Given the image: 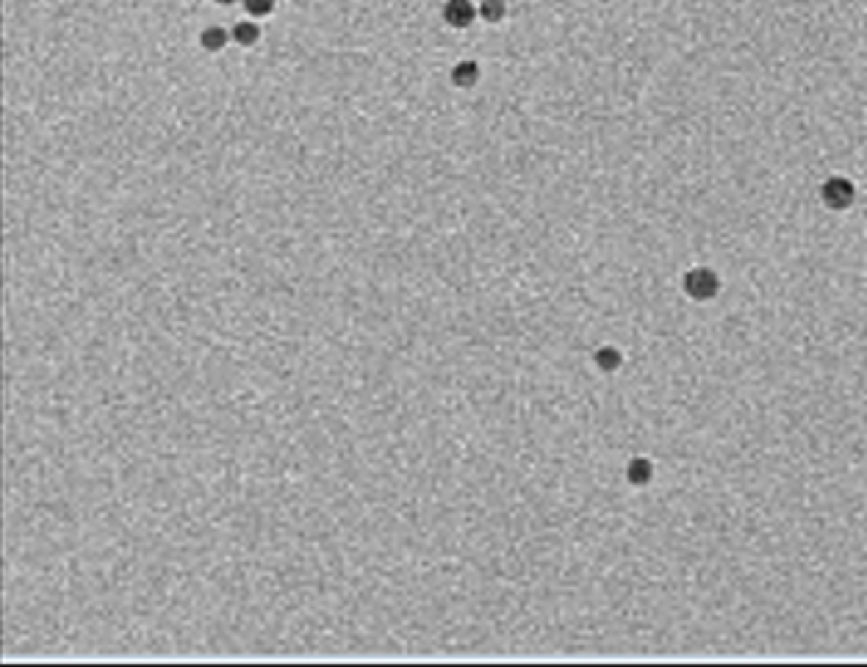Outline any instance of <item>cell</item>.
I'll list each match as a JSON object with an SVG mask.
<instances>
[{
    "instance_id": "5b68a950",
    "label": "cell",
    "mask_w": 867,
    "mask_h": 667,
    "mask_svg": "<svg viewBox=\"0 0 867 667\" xmlns=\"http://www.w3.org/2000/svg\"><path fill=\"white\" fill-rule=\"evenodd\" d=\"M231 36L236 39L238 45L249 47V45H255V42H258L261 31H258V25H255V22H236V25H233V34H231Z\"/></svg>"
},
{
    "instance_id": "52a82bcc",
    "label": "cell",
    "mask_w": 867,
    "mask_h": 667,
    "mask_svg": "<svg viewBox=\"0 0 867 667\" xmlns=\"http://www.w3.org/2000/svg\"><path fill=\"white\" fill-rule=\"evenodd\" d=\"M241 6L247 8V14L252 17H269L275 8V0H241Z\"/></svg>"
},
{
    "instance_id": "7a4b0ae2",
    "label": "cell",
    "mask_w": 867,
    "mask_h": 667,
    "mask_svg": "<svg viewBox=\"0 0 867 667\" xmlns=\"http://www.w3.org/2000/svg\"><path fill=\"white\" fill-rule=\"evenodd\" d=\"M717 288H720V283H717V274L712 269L699 266V269L685 274V291L693 299H712L717 294Z\"/></svg>"
},
{
    "instance_id": "30bf717a",
    "label": "cell",
    "mask_w": 867,
    "mask_h": 667,
    "mask_svg": "<svg viewBox=\"0 0 867 667\" xmlns=\"http://www.w3.org/2000/svg\"><path fill=\"white\" fill-rule=\"evenodd\" d=\"M219 6H231V3H238V0H217Z\"/></svg>"
},
{
    "instance_id": "9c48e42d",
    "label": "cell",
    "mask_w": 867,
    "mask_h": 667,
    "mask_svg": "<svg viewBox=\"0 0 867 667\" xmlns=\"http://www.w3.org/2000/svg\"><path fill=\"white\" fill-rule=\"evenodd\" d=\"M651 476V465L646 462V460H637V462H632V482H646Z\"/></svg>"
},
{
    "instance_id": "3957f363",
    "label": "cell",
    "mask_w": 867,
    "mask_h": 667,
    "mask_svg": "<svg viewBox=\"0 0 867 667\" xmlns=\"http://www.w3.org/2000/svg\"><path fill=\"white\" fill-rule=\"evenodd\" d=\"M479 8L474 6L472 0H446L444 8H441V17L446 25L452 28H469L474 20H476Z\"/></svg>"
},
{
    "instance_id": "6da1fadb",
    "label": "cell",
    "mask_w": 867,
    "mask_h": 667,
    "mask_svg": "<svg viewBox=\"0 0 867 667\" xmlns=\"http://www.w3.org/2000/svg\"><path fill=\"white\" fill-rule=\"evenodd\" d=\"M854 197H857V189H854V183H851L848 177H829V180L823 183V189H820V200H823L826 208H831V211H845V208H851Z\"/></svg>"
},
{
    "instance_id": "277c9868",
    "label": "cell",
    "mask_w": 867,
    "mask_h": 667,
    "mask_svg": "<svg viewBox=\"0 0 867 667\" xmlns=\"http://www.w3.org/2000/svg\"><path fill=\"white\" fill-rule=\"evenodd\" d=\"M228 39H231L228 31L219 28V25H208V28L200 34V45H203L205 50H211V53H214V50H222V47L228 45Z\"/></svg>"
},
{
    "instance_id": "ba28073f",
    "label": "cell",
    "mask_w": 867,
    "mask_h": 667,
    "mask_svg": "<svg viewBox=\"0 0 867 667\" xmlns=\"http://www.w3.org/2000/svg\"><path fill=\"white\" fill-rule=\"evenodd\" d=\"M474 80H476V64H474V61H463V64L455 67V83L472 86Z\"/></svg>"
},
{
    "instance_id": "8992f818",
    "label": "cell",
    "mask_w": 867,
    "mask_h": 667,
    "mask_svg": "<svg viewBox=\"0 0 867 667\" xmlns=\"http://www.w3.org/2000/svg\"><path fill=\"white\" fill-rule=\"evenodd\" d=\"M504 0H482L479 3V17L485 20V22H499V20H504Z\"/></svg>"
}]
</instances>
